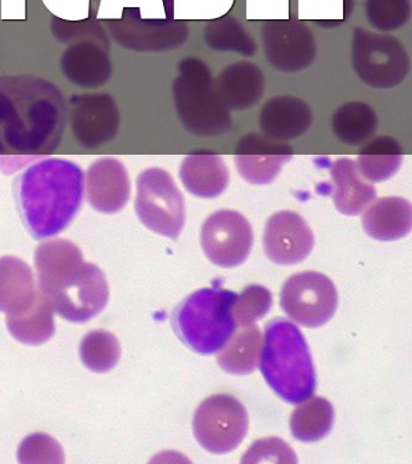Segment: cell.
Segmentation results:
<instances>
[{"label": "cell", "instance_id": "6da1fadb", "mask_svg": "<svg viewBox=\"0 0 412 464\" xmlns=\"http://www.w3.org/2000/svg\"><path fill=\"white\" fill-rule=\"evenodd\" d=\"M66 121L55 83L31 74L0 76V172L10 176L55 152Z\"/></svg>", "mask_w": 412, "mask_h": 464}, {"label": "cell", "instance_id": "7a4b0ae2", "mask_svg": "<svg viewBox=\"0 0 412 464\" xmlns=\"http://www.w3.org/2000/svg\"><path fill=\"white\" fill-rule=\"evenodd\" d=\"M13 191L24 227L41 241L73 223L84 201L85 173L72 160H38L15 178Z\"/></svg>", "mask_w": 412, "mask_h": 464}, {"label": "cell", "instance_id": "3957f363", "mask_svg": "<svg viewBox=\"0 0 412 464\" xmlns=\"http://www.w3.org/2000/svg\"><path fill=\"white\" fill-rule=\"evenodd\" d=\"M39 293L53 312L72 323H86L110 300L106 275L85 263L81 248L66 238L50 239L35 249Z\"/></svg>", "mask_w": 412, "mask_h": 464}, {"label": "cell", "instance_id": "277c9868", "mask_svg": "<svg viewBox=\"0 0 412 464\" xmlns=\"http://www.w3.org/2000/svg\"><path fill=\"white\" fill-rule=\"evenodd\" d=\"M263 340L260 370L269 386L291 404L312 397L316 370L298 326L287 319L274 318L266 325Z\"/></svg>", "mask_w": 412, "mask_h": 464}, {"label": "cell", "instance_id": "5b68a950", "mask_svg": "<svg viewBox=\"0 0 412 464\" xmlns=\"http://www.w3.org/2000/svg\"><path fill=\"white\" fill-rule=\"evenodd\" d=\"M236 297L231 290L222 288H204L191 294L173 314L177 335L197 353H216L236 330L233 314Z\"/></svg>", "mask_w": 412, "mask_h": 464}, {"label": "cell", "instance_id": "8992f818", "mask_svg": "<svg viewBox=\"0 0 412 464\" xmlns=\"http://www.w3.org/2000/svg\"><path fill=\"white\" fill-rule=\"evenodd\" d=\"M173 92L180 121L195 136L218 137L233 126L211 71L201 60L189 57L180 62Z\"/></svg>", "mask_w": 412, "mask_h": 464}, {"label": "cell", "instance_id": "52a82bcc", "mask_svg": "<svg viewBox=\"0 0 412 464\" xmlns=\"http://www.w3.org/2000/svg\"><path fill=\"white\" fill-rule=\"evenodd\" d=\"M140 223L155 234L177 239L186 225V199L168 170L151 167L137 178L135 202Z\"/></svg>", "mask_w": 412, "mask_h": 464}, {"label": "cell", "instance_id": "ba28073f", "mask_svg": "<svg viewBox=\"0 0 412 464\" xmlns=\"http://www.w3.org/2000/svg\"><path fill=\"white\" fill-rule=\"evenodd\" d=\"M352 64L361 82L374 89H392L410 71V58L399 40L363 28L354 32Z\"/></svg>", "mask_w": 412, "mask_h": 464}, {"label": "cell", "instance_id": "9c48e42d", "mask_svg": "<svg viewBox=\"0 0 412 464\" xmlns=\"http://www.w3.org/2000/svg\"><path fill=\"white\" fill-rule=\"evenodd\" d=\"M244 404L229 394L205 399L194 415V434L198 444L216 455L234 451L248 431Z\"/></svg>", "mask_w": 412, "mask_h": 464}, {"label": "cell", "instance_id": "30bf717a", "mask_svg": "<svg viewBox=\"0 0 412 464\" xmlns=\"http://www.w3.org/2000/svg\"><path fill=\"white\" fill-rule=\"evenodd\" d=\"M338 290L331 279L320 272L292 276L281 292V307L288 317L307 328H320L335 314Z\"/></svg>", "mask_w": 412, "mask_h": 464}, {"label": "cell", "instance_id": "8fae6325", "mask_svg": "<svg viewBox=\"0 0 412 464\" xmlns=\"http://www.w3.org/2000/svg\"><path fill=\"white\" fill-rule=\"evenodd\" d=\"M253 243L252 225L236 210H216L202 225V249L209 261L220 267L244 264L251 254Z\"/></svg>", "mask_w": 412, "mask_h": 464}, {"label": "cell", "instance_id": "7c38bea8", "mask_svg": "<svg viewBox=\"0 0 412 464\" xmlns=\"http://www.w3.org/2000/svg\"><path fill=\"white\" fill-rule=\"evenodd\" d=\"M263 45L266 60L281 72L302 71L317 56L316 40L312 33L299 22L265 24L263 28Z\"/></svg>", "mask_w": 412, "mask_h": 464}, {"label": "cell", "instance_id": "4fadbf2b", "mask_svg": "<svg viewBox=\"0 0 412 464\" xmlns=\"http://www.w3.org/2000/svg\"><path fill=\"white\" fill-rule=\"evenodd\" d=\"M70 121L78 143L93 149L117 137L120 116L110 94H81L70 102Z\"/></svg>", "mask_w": 412, "mask_h": 464}, {"label": "cell", "instance_id": "5bb4252c", "mask_svg": "<svg viewBox=\"0 0 412 464\" xmlns=\"http://www.w3.org/2000/svg\"><path fill=\"white\" fill-rule=\"evenodd\" d=\"M294 151L283 140L265 134H245L235 149V163L241 177L253 185L273 183Z\"/></svg>", "mask_w": 412, "mask_h": 464}, {"label": "cell", "instance_id": "9a60e30c", "mask_svg": "<svg viewBox=\"0 0 412 464\" xmlns=\"http://www.w3.org/2000/svg\"><path fill=\"white\" fill-rule=\"evenodd\" d=\"M313 246V232L299 213L281 210L267 220L263 232V249L273 263H302L312 252Z\"/></svg>", "mask_w": 412, "mask_h": 464}, {"label": "cell", "instance_id": "2e32d148", "mask_svg": "<svg viewBox=\"0 0 412 464\" xmlns=\"http://www.w3.org/2000/svg\"><path fill=\"white\" fill-rule=\"evenodd\" d=\"M86 199L99 213L117 214L131 198L128 169L119 159L101 158L85 174Z\"/></svg>", "mask_w": 412, "mask_h": 464}, {"label": "cell", "instance_id": "e0dca14e", "mask_svg": "<svg viewBox=\"0 0 412 464\" xmlns=\"http://www.w3.org/2000/svg\"><path fill=\"white\" fill-rule=\"evenodd\" d=\"M312 123L310 105L300 98L278 96L271 98L260 114L263 134L278 140H295L309 130Z\"/></svg>", "mask_w": 412, "mask_h": 464}, {"label": "cell", "instance_id": "ac0fdd59", "mask_svg": "<svg viewBox=\"0 0 412 464\" xmlns=\"http://www.w3.org/2000/svg\"><path fill=\"white\" fill-rule=\"evenodd\" d=\"M216 92L229 111L254 107L262 100L265 78L258 65L238 62L224 69L216 82Z\"/></svg>", "mask_w": 412, "mask_h": 464}, {"label": "cell", "instance_id": "d6986e66", "mask_svg": "<svg viewBox=\"0 0 412 464\" xmlns=\"http://www.w3.org/2000/svg\"><path fill=\"white\" fill-rule=\"evenodd\" d=\"M332 199L336 209L345 216H359L376 198L378 191L374 185L363 179L357 162L341 158L331 166Z\"/></svg>", "mask_w": 412, "mask_h": 464}, {"label": "cell", "instance_id": "ffe728a7", "mask_svg": "<svg viewBox=\"0 0 412 464\" xmlns=\"http://www.w3.org/2000/svg\"><path fill=\"white\" fill-rule=\"evenodd\" d=\"M179 177L191 195L201 198H215L229 187L230 173L222 156L197 152L183 160Z\"/></svg>", "mask_w": 412, "mask_h": 464}, {"label": "cell", "instance_id": "44dd1931", "mask_svg": "<svg viewBox=\"0 0 412 464\" xmlns=\"http://www.w3.org/2000/svg\"><path fill=\"white\" fill-rule=\"evenodd\" d=\"M38 296L32 268L19 257H0V312L19 314L28 310Z\"/></svg>", "mask_w": 412, "mask_h": 464}, {"label": "cell", "instance_id": "7402d4cb", "mask_svg": "<svg viewBox=\"0 0 412 464\" xmlns=\"http://www.w3.org/2000/svg\"><path fill=\"white\" fill-rule=\"evenodd\" d=\"M364 231L378 241L390 242L405 237L411 231L412 207L407 198H382L361 217Z\"/></svg>", "mask_w": 412, "mask_h": 464}, {"label": "cell", "instance_id": "603a6c76", "mask_svg": "<svg viewBox=\"0 0 412 464\" xmlns=\"http://www.w3.org/2000/svg\"><path fill=\"white\" fill-rule=\"evenodd\" d=\"M61 65L67 79L79 86L93 89L110 78V57L103 50L91 44H81L68 49L62 56Z\"/></svg>", "mask_w": 412, "mask_h": 464}, {"label": "cell", "instance_id": "cb8c5ba5", "mask_svg": "<svg viewBox=\"0 0 412 464\" xmlns=\"http://www.w3.org/2000/svg\"><path fill=\"white\" fill-rule=\"evenodd\" d=\"M263 350V335L254 324L241 326L218 351L216 362L224 372L248 375L258 368Z\"/></svg>", "mask_w": 412, "mask_h": 464}, {"label": "cell", "instance_id": "d4e9b609", "mask_svg": "<svg viewBox=\"0 0 412 464\" xmlns=\"http://www.w3.org/2000/svg\"><path fill=\"white\" fill-rule=\"evenodd\" d=\"M6 326L14 339L21 343L39 346L55 334L53 307L39 293L38 299L28 310L19 314L6 315Z\"/></svg>", "mask_w": 412, "mask_h": 464}, {"label": "cell", "instance_id": "484cf974", "mask_svg": "<svg viewBox=\"0 0 412 464\" xmlns=\"http://www.w3.org/2000/svg\"><path fill=\"white\" fill-rule=\"evenodd\" d=\"M404 151L390 137H378L361 149L357 167L365 179L379 183L390 179L399 170Z\"/></svg>", "mask_w": 412, "mask_h": 464}, {"label": "cell", "instance_id": "4316f807", "mask_svg": "<svg viewBox=\"0 0 412 464\" xmlns=\"http://www.w3.org/2000/svg\"><path fill=\"white\" fill-rule=\"evenodd\" d=\"M332 132L342 143L358 147L370 140L378 130L374 109L363 102L343 104L332 115Z\"/></svg>", "mask_w": 412, "mask_h": 464}, {"label": "cell", "instance_id": "83f0119b", "mask_svg": "<svg viewBox=\"0 0 412 464\" xmlns=\"http://www.w3.org/2000/svg\"><path fill=\"white\" fill-rule=\"evenodd\" d=\"M334 426V409L327 399L310 397L300 404L291 417V430L302 442L321 440Z\"/></svg>", "mask_w": 412, "mask_h": 464}, {"label": "cell", "instance_id": "f1b7e54d", "mask_svg": "<svg viewBox=\"0 0 412 464\" xmlns=\"http://www.w3.org/2000/svg\"><path fill=\"white\" fill-rule=\"evenodd\" d=\"M121 346L114 334L95 330L85 335L81 343V358L91 372H108L120 361Z\"/></svg>", "mask_w": 412, "mask_h": 464}, {"label": "cell", "instance_id": "f546056e", "mask_svg": "<svg viewBox=\"0 0 412 464\" xmlns=\"http://www.w3.org/2000/svg\"><path fill=\"white\" fill-rule=\"evenodd\" d=\"M273 307V294L265 286L248 285L235 300L233 314L240 326L254 324L265 317Z\"/></svg>", "mask_w": 412, "mask_h": 464}, {"label": "cell", "instance_id": "4dcf8cb0", "mask_svg": "<svg viewBox=\"0 0 412 464\" xmlns=\"http://www.w3.org/2000/svg\"><path fill=\"white\" fill-rule=\"evenodd\" d=\"M206 42L216 51H235L244 54L254 53L255 44L236 22H216L206 31Z\"/></svg>", "mask_w": 412, "mask_h": 464}, {"label": "cell", "instance_id": "1f68e13d", "mask_svg": "<svg viewBox=\"0 0 412 464\" xmlns=\"http://www.w3.org/2000/svg\"><path fill=\"white\" fill-rule=\"evenodd\" d=\"M17 459L23 464H63L64 452L55 439L45 433H34L24 439Z\"/></svg>", "mask_w": 412, "mask_h": 464}, {"label": "cell", "instance_id": "d6a6232c", "mask_svg": "<svg viewBox=\"0 0 412 464\" xmlns=\"http://www.w3.org/2000/svg\"><path fill=\"white\" fill-rule=\"evenodd\" d=\"M368 17L374 27L394 31L410 16L408 0H368Z\"/></svg>", "mask_w": 412, "mask_h": 464}, {"label": "cell", "instance_id": "836d02e7", "mask_svg": "<svg viewBox=\"0 0 412 464\" xmlns=\"http://www.w3.org/2000/svg\"><path fill=\"white\" fill-rule=\"evenodd\" d=\"M296 463L295 452L283 440L276 438L255 441L245 452L242 463L256 462Z\"/></svg>", "mask_w": 412, "mask_h": 464}]
</instances>
